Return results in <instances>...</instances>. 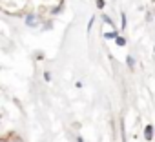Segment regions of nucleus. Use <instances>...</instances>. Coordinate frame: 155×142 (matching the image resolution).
<instances>
[{
  "label": "nucleus",
  "mask_w": 155,
  "mask_h": 142,
  "mask_svg": "<svg viewBox=\"0 0 155 142\" xmlns=\"http://www.w3.org/2000/svg\"><path fill=\"white\" fill-rule=\"evenodd\" d=\"M144 137H146V140H151V137H153V127H151V126H146Z\"/></svg>",
  "instance_id": "1"
},
{
  "label": "nucleus",
  "mask_w": 155,
  "mask_h": 142,
  "mask_svg": "<svg viewBox=\"0 0 155 142\" xmlns=\"http://www.w3.org/2000/svg\"><path fill=\"white\" fill-rule=\"evenodd\" d=\"M26 24H28V26H37L35 17H33V15H31V17H28V18H26Z\"/></svg>",
  "instance_id": "2"
},
{
  "label": "nucleus",
  "mask_w": 155,
  "mask_h": 142,
  "mask_svg": "<svg viewBox=\"0 0 155 142\" xmlns=\"http://www.w3.org/2000/svg\"><path fill=\"white\" fill-rule=\"evenodd\" d=\"M115 42H117V46H126V38L124 37H117Z\"/></svg>",
  "instance_id": "3"
},
{
  "label": "nucleus",
  "mask_w": 155,
  "mask_h": 142,
  "mask_svg": "<svg viewBox=\"0 0 155 142\" xmlns=\"http://www.w3.org/2000/svg\"><path fill=\"white\" fill-rule=\"evenodd\" d=\"M104 37H106V38H117V37H119V35H117V33H115V31H111V33H106V35H104Z\"/></svg>",
  "instance_id": "4"
},
{
  "label": "nucleus",
  "mask_w": 155,
  "mask_h": 142,
  "mask_svg": "<svg viewBox=\"0 0 155 142\" xmlns=\"http://www.w3.org/2000/svg\"><path fill=\"white\" fill-rule=\"evenodd\" d=\"M97 8H99V9L104 8V0H97Z\"/></svg>",
  "instance_id": "5"
},
{
  "label": "nucleus",
  "mask_w": 155,
  "mask_h": 142,
  "mask_svg": "<svg viewBox=\"0 0 155 142\" xmlns=\"http://www.w3.org/2000/svg\"><path fill=\"white\" fill-rule=\"evenodd\" d=\"M126 62H128V66H130V67H131V66H133V64H135V60H133V58H131V56H128V60H126Z\"/></svg>",
  "instance_id": "6"
},
{
  "label": "nucleus",
  "mask_w": 155,
  "mask_h": 142,
  "mask_svg": "<svg viewBox=\"0 0 155 142\" xmlns=\"http://www.w3.org/2000/svg\"><path fill=\"white\" fill-rule=\"evenodd\" d=\"M79 142H84V140H82V138H81V137H79Z\"/></svg>",
  "instance_id": "7"
}]
</instances>
